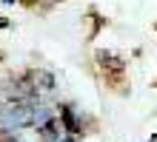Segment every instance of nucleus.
<instances>
[{"instance_id":"0eeeda50","label":"nucleus","mask_w":157,"mask_h":142,"mask_svg":"<svg viewBox=\"0 0 157 142\" xmlns=\"http://www.w3.org/2000/svg\"><path fill=\"white\" fill-rule=\"evenodd\" d=\"M0 26H6V20H0Z\"/></svg>"},{"instance_id":"f03ea898","label":"nucleus","mask_w":157,"mask_h":142,"mask_svg":"<svg viewBox=\"0 0 157 142\" xmlns=\"http://www.w3.org/2000/svg\"><path fill=\"white\" fill-rule=\"evenodd\" d=\"M52 119H54V114H52L49 105H43V102H32V125L43 128L46 122H52Z\"/></svg>"},{"instance_id":"423d86ee","label":"nucleus","mask_w":157,"mask_h":142,"mask_svg":"<svg viewBox=\"0 0 157 142\" xmlns=\"http://www.w3.org/2000/svg\"><path fill=\"white\" fill-rule=\"evenodd\" d=\"M3 3H14V0H3Z\"/></svg>"},{"instance_id":"39448f33","label":"nucleus","mask_w":157,"mask_h":142,"mask_svg":"<svg viewBox=\"0 0 157 142\" xmlns=\"http://www.w3.org/2000/svg\"><path fill=\"white\" fill-rule=\"evenodd\" d=\"M57 142H71V139H57Z\"/></svg>"},{"instance_id":"7ed1b4c3","label":"nucleus","mask_w":157,"mask_h":142,"mask_svg":"<svg viewBox=\"0 0 157 142\" xmlns=\"http://www.w3.org/2000/svg\"><path fill=\"white\" fill-rule=\"evenodd\" d=\"M60 119H63V131H69V134H80V119L75 117V111H71V105H63L60 108Z\"/></svg>"},{"instance_id":"f257e3e1","label":"nucleus","mask_w":157,"mask_h":142,"mask_svg":"<svg viewBox=\"0 0 157 142\" xmlns=\"http://www.w3.org/2000/svg\"><path fill=\"white\" fill-rule=\"evenodd\" d=\"M26 125H32V100H9L0 108V131H20Z\"/></svg>"},{"instance_id":"20e7f679","label":"nucleus","mask_w":157,"mask_h":142,"mask_svg":"<svg viewBox=\"0 0 157 142\" xmlns=\"http://www.w3.org/2000/svg\"><path fill=\"white\" fill-rule=\"evenodd\" d=\"M9 142H23V139H9Z\"/></svg>"}]
</instances>
